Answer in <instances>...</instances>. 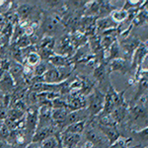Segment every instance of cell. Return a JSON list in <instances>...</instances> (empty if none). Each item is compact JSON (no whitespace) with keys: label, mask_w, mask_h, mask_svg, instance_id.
Wrapping results in <instances>:
<instances>
[{"label":"cell","mask_w":148,"mask_h":148,"mask_svg":"<svg viewBox=\"0 0 148 148\" xmlns=\"http://www.w3.org/2000/svg\"><path fill=\"white\" fill-rule=\"evenodd\" d=\"M40 148H61L59 134L53 135L40 143Z\"/></svg>","instance_id":"8fae6325"},{"label":"cell","mask_w":148,"mask_h":148,"mask_svg":"<svg viewBox=\"0 0 148 148\" xmlns=\"http://www.w3.org/2000/svg\"><path fill=\"white\" fill-rule=\"evenodd\" d=\"M40 62H42V58H40V54L38 53V51H32L25 56V63H24V65L29 66L31 68H34Z\"/></svg>","instance_id":"9c48e42d"},{"label":"cell","mask_w":148,"mask_h":148,"mask_svg":"<svg viewBox=\"0 0 148 148\" xmlns=\"http://www.w3.org/2000/svg\"><path fill=\"white\" fill-rule=\"evenodd\" d=\"M133 24L135 26H143L148 24V12L146 10L141 11L139 14L133 19Z\"/></svg>","instance_id":"5bb4252c"},{"label":"cell","mask_w":148,"mask_h":148,"mask_svg":"<svg viewBox=\"0 0 148 148\" xmlns=\"http://www.w3.org/2000/svg\"><path fill=\"white\" fill-rule=\"evenodd\" d=\"M145 3H146V4H145L144 6H145V7H146V8H147V10H146V11L148 12V1H147V2H145Z\"/></svg>","instance_id":"e0dca14e"},{"label":"cell","mask_w":148,"mask_h":148,"mask_svg":"<svg viewBox=\"0 0 148 148\" xmlns=\"http://www.w3.org/2000/svg\"><path fill=\"white\" fill-rule=\"evenodd\" d=\"M108 69L106 67V64L100 63L96 68L94 69L93 72V77L95 78V80H97L100 83H105L106 79L108 77Z\"/></svg>","instance_id":"ba28073f"},{"label":"cell","mask_w":148,"mask_h":148,"mask_svg":"<svg viewBox=\"0 0 148 148\" xmlns=\"http://www.w3.org/2000/svg\"><path fill=\"white\" fill-rule=\"evenodd\" d=\"M90 119L89 113H88L87 109L78 110V111L69 112L67 116L65 119V121L63 123V130L66 126L72 125L75 123H79V121H87Z\"/></svg>","instance_id":"277c9868"},{"label":"cell","mask_w":148,"mask_h":148,"mask_svg":"<svg viewBox=\"0 0 148 148\" xmlns=\"http://www.w3.org/2000/svg\"><path fill=\"white\" fill-rule=\"evenodd\" d=\"M40 20L42 22L39 26V30H40V33L45 35V37L56 38V36L60 35L63 32V24L60 19L56 17L54 14L44 13Z\"/></svg>","instance_id":"6da1fadb"},{"label":"cell","mask_w":148,"mask_h":148,"mask_svg":"<svg viewBox=\"0 0 148 148\" xmlns=\"http://www.w3.org/2000/svg\"><path fill=\"white\" fill-rule=\"evenodd\" d=\"M17 17L21 21H28L29 18L34 17L35 14H37V6L34 4L23 3L20 4L17 8Z\"/></svg>","instance_id":"8992f818"},{"label":"cell","mask_w":148,"mask_h":148,"mask_svg":"<svg viewBox=\"0 0 148 148\" xmlns=\"http://www.w3.org/2000/svg\"><path fill=\"white\" fill-rule=\"evenodd\" d=\"M109 148H128L127 147V142L123 138H119L116 141H114L113 144H111V146Z\"/></svg>","instance_id":"9a60e30c"},{"label":"cell","mask_w":148,"mask_h":148,"mask_svg":"<svg viewBox=\"0 0 148 148\" xmlns=\"http://www.w3.org/2000/svg\"><path fill=\"white\" fill-rule=\"evenodd\" d=\"M107 69H108V73H111L113 71H120L121 73L125 74L128 71L127 64H126L125 60H123V58H118L112 60Z\"/></svg>","instance_id":"52a82bcc"},{"label":"cell","mask_w":148,"mask_h":148,"mask_svg":"<svg viewBox=\"0 0 148 148\" xmlns=\"http://www.w3.org/2000/svg\"><path fill=\"white\" fill-rule=\"evenodd\" d=\"M87 111L89 113L90 119H94L102 113L104 109L105 94L101 89L95 87V89L87 97ZM89 119V120H90Z\"/></svg>","instance_id":"7a4b0ae2"},{"label":"cell","mask_w":148,"mask_h":148,"mask_svg":"<svg viewBox=\"0 0 148 148\" xmlns=\"http://www.w3.org/2000/svg\"><path fill=\"white\" fill-rule=\"evenodd\" d=\"M86 123H87V121H79V123H72V125L66 126L63 130L69 133H73V134L82 135V133L84 132V130H85Z\"/></svg>","instance_id":"30bf717a"},{"label":"cell","mask_w":148,"mask_h":148,"mask_svg":"<svg viewBox=\"0 0 148 148\" xmlns=\"http://www.w3.org/2000/svg\"><path fill=\"white\" fill-rule=\"evenodd\" d=\"M15 81L9 74L8 71H4L0 78V91L4 95H12L15 91Z\"/></svg>","instance_id":"5b68a950"},{"label":"cell","mask_w":148,"mask_h":148,"mask_svg":"<svg viewBox=\"0 0 148 148\" xmlns=\"http://www.w3.org/2000/svg\"><path fill=\"white\" fill-rule=\"evenodd\" d=\"M116 25H118V24L114 23V21L112 20L111 17H108V18L105 17L97 21L96 27L99 29L100 31L105 32V31L110 30V29H114L116 27Z\"/></svg>","instance_id":"7c38bea8"},{"label":"cell","mask_w":148,"mask_h":148,"mask_svg":"<svg viewBox=\"0 0 148 148\" xmlns=\"http://www.w3.org/2000/svg\"><path fill=\"white\" fill-rule=\"evenodd\" d=\"M61 148H77L81 141L80 134H73L62 130L59 133Z\"/></svg>","instance_id":"3957f363"},{"label":"cell","mask_w":148,"mask_h":148,"mask_svg":"<svg viewBox=\"0 0 148 148\" xmlns=\"http://www.w3.org/2000/svg\"><path fill=\"white\" fill-rule=\"evenodd\" d=\"M3 97H4V94L0 91V106H3Z\"/></svg>","instance_id":"2e32d148"},{"label":"cell","mask_w":148,"mask_h":148,"mask_svg":"<svg viewBox=\"0 0 148 148\" xmlns=\"http://www.w3.org/2000/svg\"><path fill=\"white\" fill-rule=\"evenodd\" d=\"M127 16H128L127 11L123 10V9H121V10L112 11L110 17L112 18V20H113L116 24H119L121 22H125V20H126Z\"/></svg>","instance_id":"4fadbf2b"}]
</instances>
